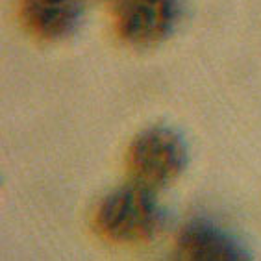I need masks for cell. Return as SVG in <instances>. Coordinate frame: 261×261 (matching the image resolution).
<instances>
[{
  "label": "cell",
  "mask_w": 261,
  "mask_h": 261,
  "mask_svg": "<svg viewBox=\"0 0 261 261\" xmlns=\"http://www.w3.org/2000/svg\"><path fill=\"white\" fill-rule=\"evenodd\" d=\"M165 222L156 191L128 181L102 198L93 213L96 233L115 245H137L150 241Z\"/></svg>",
  "instance_id": "1"
},
{
  "label": "cell",
  "mask_w": 261,
  "mask_h": 261,
  "mask_svg": "<svg viewBox=\"0 0 261 261\" xmlns=\"http://www.w3.org/2000/svg\"><path fill=\"white\" fill-rule=\"evenodd\" d=\"M124 161L130 181L158 193L186 171L189 148L174 128L150 126L130 141Z\"/></svg>",
  "instance_id": "2"
},
{
  "label": "cell",
  "mask_w": 261,
  "mask_h": 261,
  "mask_svg": "<svg viewBox=\"0 0 261 261\" xmlns=\"http://www.w3.org/2000/svg\"><path fill=\"white\" fill-rule=\"evenodd\" d=\"M180 0H115L113 26L122 43L136 48L160 45L174 32Z\"/></svg>",
  "instance_id": "3"
},
{
  "label": "cell",
  "mask_w": 261,
  "mask_h": 261,
  "mask_svg": "<svg viewBox=\"0 0 261 261\" xmlns=\"http://www.w3.org/2000/svg\"><path fill=\"white\" fill-rule=\"evenodd\" d=\"M176 257L187 261H245L250 259L239 239L210 219L195 217L174 237Z\"/></svg>",
  "instance_id": "4"
},
{
  "label": "cell",
  "mask_w": 261,
  "mask_h": 261,
  "mask_svg": "<svg viewBox=\"0 0 261 261\" xmlns=\"http://www.w3.org/2000/svg\"><path fill=\"white\" fill-rule=\"evenodd\" d=\"M19 17L32 37L54 43L74 34L82 19V0H19Z\"/></svg>",
  "instance_id": "5"
}]
</instances>
